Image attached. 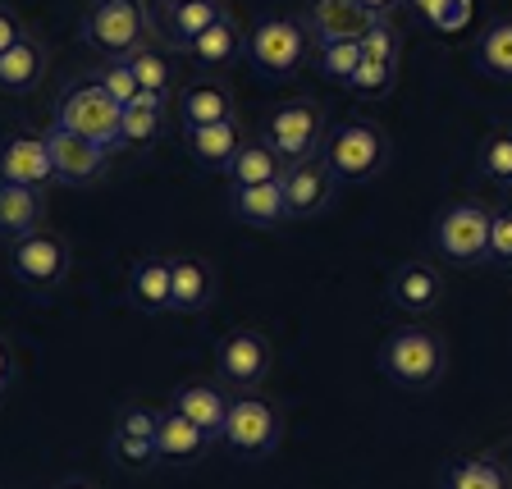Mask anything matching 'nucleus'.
<instances>
[{
  "label": "nucleus",
  "mask_w": 512,
  "mask_h": 489,
  "mask_svg": "<svg viewBox=\"0 0 512 489\" xmlns=\"http://www.w3.org/2000/svg\"><path fill=\"white\" fill-rule=\"evenodd\" d=\"M307 51H311V37L302 28V19H293V14H270V19H261L247 32V55L270 78L298 74V64L307 60Z\"/></svg>",
  "instance_id": "obj_8"
},
{
  "label": "nucleus",
  "mask_w": 512,
  "mask_h": 489,
  "mask_svg": "<svg viewBox=\"0 0 512 489\" xmlns=\"http://www.w3.org/2000/svg\"><path fill=\"white\" fill-rule=\"evenodd\" d=\"M270 362H275V348L252 325H238L215 343V375L224 384H234V389H256L270 375Z\"/></svg>",
  "instance_id": "obj_9"
},
{
  "label": "nucleus",
  "mask_w": 512,
  "mask_h": 489,
  "mask_svg": "<svg viewBox=\"0 0 512 489\" xmlns=\"http://www.w3.org/2000/svg\"><path fill=\"white\" fill-rule=\"evenodd\" d=\"M476 174L494 188H512V128H490L476 147Z\"/></svg>",
  "instance_id": "obj_31"
},
{
  "label": "nucleus",
  "mask_w": 512,
  "mask_h": 489,
  "mask_svg": "<svg viewBox=\"0 0 512 489\" xmlns=\"http://www.w3.org/2000/svg\"><path fill=\"white\" fill-rule=\"evenodd\" d=\"M215 298V270L202 256H174V275H170V311L179 316H197Z\"/></svg>",
  "instance_id": "obj_22"
},
{
  "label": "nucleus",
  "mask_w": 512,
  "mask_h": 489,
  "mask_svg": "<svg viewBox=\"0 0 512 489\" xmlns=\"http://www.w3.org/2000/svg\"><path fill=\"white\" fill-rule=\"evenodd\" d=\"M0 183L46 188L55 183V160L46 147V133H10L0 142Z\"/></svg>",
  "instance_id": "obj_14"
},
{
  "label": "nucleus",
  "mask_w": 512,
  "mask_h": 489,
  "mask_svg": "<svg viewBox=\"0 0 512 489\" xmlns=\"http://www.w3.org/2000/svg\"><path fill=\"white\" fill-rule=\"evenodd\" d=\"M325 138H330V124H325V110L311 96H293V101H279L270 110L266 128H261V142L275 151L279 160H311L325 151Z\"/></svg>",
  "instance_id": "obj_6"
},
{
  "label": "nucleus",
  "mask_w": 512,
  "mask_h": 489,
  "mask_svg": "<svg viewBox=\"0 0 512 489\" xmlns=\"http://www.w3.org/2000/svg\"><path fill=\"white\" fill-rule=\"evenodd\" d=\"M238 106H234V87L224 78H192L188 87H179V119L183 128H197V124H220V119H234Z\"/></svg>",
  "instance_id": "obj_16"
},
{
  "label": "nucleus",
  "mask_w": 512,
  "mask_h": 489,
  "mask_svg": "<svg viewBox=\"0 0 512 489\" xmlns=\"http://www.w3.org/2000/svg\"><path fill=\"white\" fill-rule=\"evenodd\" d=\"M490 261H494V266H512V202L494 211V224H490Z\"/></svg>",
  "instance_id": "obj_38"
},
{
  "label": "nucleus",
  "mask_w": 512,
  "mask_h": 489,
  "mask_svg": "<svg viewBox=\"0 0 512 489\" xmlns=\"http://www.w3.org/2000/svg\"><path fill=\"white\" fill-rule=\"evenodd\" d=\"M128 64H133V74H138V83L142 87H151V92H165V96H174V60L160 46H142L138 55H128Z\"/></svg>",
  "instance_id": "obj_33"
},
{
  "label": "nucleus",
  "mask_w": 512,
  "mask_h": 489,
  "mask_svg": "<svg viewBox=\"0 0 512 489\" xmlns=\"http://www.w3.org/2000/svg\"><path fill=\"white\" fill-rule=\"evenodd\" d=\"M307 28L311 46H334V42H362V32L375 23V14L362 0H307V10L298 14Z\"/></svg>",
  "instance_id": "obj_12"
},
{
  "label": "nucleus",
  "mask_w": 512,
  "mask_h": 489,
  "mask_svg": "<svg viewBox=\"0 0 512 489\" xmlns=\"http://www.w3.org/2000/svg\"><path fill=\"white\" fill-rule=\"evenodd\" d=\"M165 110H170V96L142 87V92L124 106V115H119V151L147 147L160 128H165Z\"/></svg>",
  "instance_id": "obj_24"
},
{
  "label": "nucleus",
  "mask_w": 512,
  "mask_h": 489,
  "mask_svg": "<svg viewBox=\"0 0 512 489\" xmlns=\"http://www.w3.org/2000/svg\"><path fill=\"white\" fill-rule=\"evenodd\" d=\"M247 142L243 124L234 119H220V124H197V128H183V147H188V156L197 160V165H206V170H229V160L238 156V147Z\"/></svg>",
  "instance_id": "obj_18"
},
{
  "label": "nucleus",
  "mask_w": 512,
  "mask_h": 489,
  "mask_svg": "<svg viewBox=\"0 0 512 489\" xmlns=\"http://www.w3.org/2000/svg\"><path fill=\"white\" fill-rule=\"evenodd\" d=\"M119 115H124V106L101 87V78L69 83L55 101V124L110 151H119Z\"/></svg>",
  "instance_id": "obj_5"
},
{
  "label": "nucleus",
  "mask_w": 512,
  "mask_h": 489,
  "mask_svg": "<svg viewBox=\"0 0 512 489\" xmlns=\"http://www.w3.org/2000/svg\"><path fill=\"white\" fill-rule=\"evenodd\" d=\"M490 224L494 206L485 202H453L430 224V252L453 270H471L490 261Z\"/></svg>",
  "instance_id": "obj_2"
},
{
  "label": "nucleus",
  "mask_w": 512,
  "mask_h": 489,
  "mask_svg": "<svg viewBox=\"0 0 512 489\" xmlns=\"http://www.w3.org/2000/svg\"><path fill=\"white\" fill-rule=\"evenodd\" d=\"M206 448H211V435L179 407L156 412V462H197Z\"/></svg>",
  "instance_id": "obj_21"
},
{
  "label": "nucleus",
  "mask_w": 512,
  "mask_h": 489,
  "mask_svg": "<svg viewBox=\"0 0 512 489\" xmlns=\"http://www.w3.org/2000/svg\"><path fill=\"white\" fill-rule=\"evenodd\" d=\"M46 220L42 188H23V183H0V243L10 247L19 238L37 234Z\"/></svg>",
  "instance_id": "obj_20"
},
{
  "label": "nucleus",
  "mask_w": 512,
  "mask_h": 489,
  "mask_svg": "<svg viewBox=\"0 0 512 489\" xmlns=\"http://www.w3.org/2000/svg\"><path fill=\"white\" fill-rule=\"evenodd\" d=\"M398 69H403V64H384V60H371V55H362V64L352 69V78L343 87H348L352 96H366V101H375V96H384L389 87L398 83Z\"/></svg>",
  "instance_id": "obj_34"
},
{
  "label": "nucleus",
  "mask_w": 512,
  "mask_h": 489,
  "mask_svg": "<svg viewBox=\"0 0 512 489\" xmlns=\"http://www.w3.org/2000/svg\"><path fill=\"white\" fill-rule=\"evenodd\" d=\"M380 371L398 384V389H430L444 380L448 371V343L430 325H403L384 339L380 348Z\"/></svg>",
  "instance_id": "obj_1"
},
{
  "label": "nucleus",
  "mask_w": 512,
  "mask_h": 489,
  "mask_svg": "<svg viewBox=\"0 0 512 489\" xmlns=\"http://www.w3.org/2000/svg\"><path fill=\"white\" fill-rule=\"evenodd\" d=\"M229 188H252V183H275L284 174V160L266 147V142H243L238 156L229 160Z\"/></svg>",
  "instance_id": "obj_29"
},
{
  "label": "nucleus",
  "mask_w": 512,
  "mask_h": 489,
  "mask_svg": "<svg viewBox=\"0 0 512 489\" xmlns=\"http://www.w3.org/2000/svg\"><path fill=\"white\" fill-rule=\"evenodd\" d=\"M224 14H229V0H183V5H174V10L156 14V32L160 42L174 46V51H183V46L192 42V37H202L211 23H220Z\"/></svg>",
  "instance_id": "obj_19"
},
{
  "label": "nucleus",
  "mask_w": 512,
  "mask_h": 489,
  "mask_svg": "<svg viewBox=\"0 0 512 489\" xmlns=\"http://www.w3.org/2000/svg\"><path fill=\"white\" fill-rule=\"evenodd\" d=\"M476 64H480V74H490L494 83H512V14L508 19H494L490 28L480 32Z\"/></svg>",
  "instance_id": "obj_30"
},
{
  "label": "nucleus",
  "mask_w": 512,
  "mask_h": 489,
  "mask_svg": "<svg viewBox=\"0 0 512 489\" xmlns=\"http://www.w3.org/2000/svg\"><path fill=\"white\" fill-rule=\"evenodd\" d=\"M101 87L115 96L119 106H128V101L142 92V83H138V74H133V64L128 60H110L106 69H101Z\"/></svg>",
  "instance_id": "obj_37"
},
{
  "label": "nucleus",
  "mask_w": 512,
  "mask_h": 489,
  "mask_svg": "<svg viewBox=\"0 0 512 489\" xmlns=\"http://www.w3.org/2000/svg\"><path fill=\"white\" fill-rule=\"evenodd\" d=\"M279 183H284L288 215H293V220H311V215H320L325 206H330L334 183L339 179L330 174L325 156H311V160H288L284 174H279Z\"/></svg>",
  "instance_id": "obj_13"
},
{
  "label": "nucleus",
  "mask_w": 512,
  "mask_h": 489,
  "mask_svg": "<svg viewBox=\"0 0 512 489\" xmlns=\"http://www.w3.org/2000/svg\"><path fill=\"white\" fill-rule=\"evenodd\" d=\"M384 298H389L394 311H403L407 320L435 316L444 307V270L435 261H403V266H394L389 279H384Z\"/></svg>",
  "instance_id": "obj_11"
},
{
  "label": "nucleus",
  "mask_w": 512,
  "mask_h": 489,
  "mask_svg": "<svg viewBox=\"0 0 512 489\" xmlns=\"http://www.w3.org/2000/svg\"><path fill=\"white\" fill-rule=\"evenodd\" d=\"M362 64V42H334V46H320V74L334 78V83H348L352 69Z\"/></svg>",
  "instance_id": "obj_36"
},
{
  "label": "nucleus",
  "mask_w": 512,
  "mask_h": 489,
  "mask_svg": "<svg viewBox=\"0 0 512 489\" xmlns=\"http://www.w3.org/2000/svg\"><path fill=\"white\" fill-rule=\"evenodd\" d=\"M407 10H416L439 37H458L476 19V0H403Z\"/></svg>",
  "instance_id": "obj_32"
},
{
  "label": "nucleus",
  "mask_w": 512,
  "mask_h": 489,
  "mask_svg": "<svg viewBox=\"0 0 512 489\" xmlns=\"http://www.w3.org/2000/svg\"><path fill=\"white\" fill-rule=\"evenodd\" d=\"M174 407H179L188 421H197V426H202L211 439H220L224 416H229V398H224L220 384H211V380L183 384L179 394H174Z\"/></svg>",
  "instance_id": "obj_27"
},
{
  "label": "nucleus",
  "mask_w": 512,
  "mask_h": 489,
  "mask_svg": "<svg viewBox=\"0 0 512 489\" xmlns=\"http://www.w3.org/2000/svg\"><path fill=\"white\" fill-rule=\"evenodd\" d=\"M508 270H512V266H508Z\"/></svg>",
  "instance_id": "obj_46"
},
{
  "label": "nucleus",
  "mask_w": 512,
  "mask_h": 489,
  "mask_svg": "<svg viewBox=\"0 0 512 489\" xmlns=\"http://www.w3.org/2000/svg\"><path fill=\"white\" fill-rule=\"evenodd\" d=\"M10 384V352H5V343H0V389Z\"/></svg>",
  "instance_id": "obj_44"
},
{
  "label": "nucleus",
  "mask_w": 512,
  "mask_h": 489,
  "mask_svg": "<svg viewBox=\"0 0 512 489\" xmlns=\"http://www.w3.org/2000/svg\"><path fill=\"white\" fill-rule=\"evenodd\" d=\"M170 275H174V261L165 256H142L138 266L128 270V302L147 316H160L170 311Z\"/></svg>",
  "instance_id": "obj_26"
},
{
  "label": "nucleus",
  "mask_w": 512,
  "mask_h": 489,
  "mask_svg": "<svg viewBox=\"0 0 512 489\" xmlns=\"http://www.w3.org/2000/svg\"><path fill=\"white\" fill-rule=\"evenodd\" d=\"M10 270H14V279H23L28 288L51 293V288H60L64 275H69V243H64L60 234H51V229H37V234L10 243Z\"/></svg>",
  "instance_id": "obj_10"
},
{
  "label": "nucleus",
  "mask_w": 512,
  "mask_h": 489,
  "mask_svg": "<svg viewBox=\"0 0 512 489\" xmlns=\"http://www.w3.org/2000/svg\"><path fill=\"white\" fill-rule=\"evenodd\" d=\"M444 489H512V476L499 458L471 453V458H458L444 471Z\"/></svg>",
  "instance_id": "obj_28"
},
{
  "label": "nucleus",
  "mask_w": 512,
  "mask_h": 489,
  "mask_svg": "<svg viewBox=\"0 0 512 489\" xmlns=\"http://www.w3.org/2000/svg\"><path fill=\"white\" fill-rule=\"evenodd\" d=\"M46 147H51V160H55V179H64V183L101 179L110 156H115L110 147H96V142L78 138V133H69V128H60V124L46 128Z\"/></svg>",
  "instance_id": "obj_15"
},
{
  "label": "nucleus",
  "mask_w": 512,
  "mask_h": 489,
  "mask_svg": "<svg viewBox=\"0 0 512 489\" xmlns=\"http://www.w3.org/2000/svg\"><path fill=\"white\" fill-rule=\"evenodd\" d=\"M362 55L371 60H384V64H403V37L389 19H375L371 28L362 32Z\"/></svg>",
  "instance_id": "obj_35"
},
{
  "label": "nucleus",
  "mask_w": 512,
  "mask_h": 489,
  "mask_svg": "<svg viewBox=\"0 0 512 489\" xmlns=\"http://www.w3.org/2000/svg\"><path fill=\"white\" fill-rule=\"evenodd\" d=\"M229 211L247 224V229H284L293 215H288V202H284V183H252V188H229Z\"/></svg>",
  "instance_id": "obj_17"
},
{
  "label": "nucleus",
  "mask_w": 512,
  "mask_h": 489,
  "mask_svg": "<svg viewBox=\"0 0 512 489\" xmlns=\"http://www.w3.org/2000/svg\"><path fill=\"white\" fill-rule=\"evenodd\" d=\"M362 5L375 14V19H394V14L403 10V0H362Z\"/></svg>",
  "instance_id": "obj_42"
},
{
  "label": "nucleus",
  "mask_w": 512,
  "mask_h": 489,
  "mask_svg": "<svg viewBox=\"0 0 512 489\" xmlns=\"http://www.w3.org/2000/svg\"><path fill=\"white\" fill-rule=\"evenodd\" d=\"M174 5H183V0H147V14H151V19H156V14L174 10Z\"/></svg>",
  "instance_id": "obj_43"
},
{
  "label": "nucleus",
  "mask_w": 512,
  "mask_h": 489,
  "mask_svg": "<svg viewBox=\"0 0 512 489\" xmlns=\"http://www.w3.org/2000/svg\"><path fill=\"white\" fill-rule=\"evenodd\" d=\"M83 42L106 60H128L151 42L147 0H92L83 14Z\"/></svg>",
  "instance_id": "obj_4"
},
{
  "label": "nucleus",
  "mask_w": 512,
  "mask_h": 489,
  "mask_svg": "<svg viewBox=\"0 0 512 489\" xmlns=\"http://www.w3.org/2000/svg\"><path fill=\"white\" fill-rule=\"evenodd\" d=\"M23 32H28V28H23V23H19V14H14V10H5V5H0V55L10 51V46L19 42Z\"/></svg>",
  "instance_id": "obj_41"
},
{
  "label": "nucleus",
  "mask_w": 512,
  "mask_h": 489,
  "mask_svg": "<svg viewBox=\"0 0 512 489\" xmlns=\"http://www.w3.org/2000/svg\"><path fill=\"white\" fill-rule=\"evenodd\" d=\"M115 458L128 462V467H147V462H156V444H151V439L115 435Z\"/></svg>",
  "instance_id": "obj_40"
},
{
  "label": "nucleus",
  "mask_w": 512,
  "mask_h": 489,
  "mask_svg": "<svg viewBox=\"0 0 512 489\" xmlns=\"http://www.w3.org/2000/svg\"><path fill=\"white\" fill-rule=\"evenodd\" d=\"M55 489H92V485H83V480H64V485H55Z\"/></svg>",
  "instance_id": "obj_45"
},
{
  "label": "nucleus",
  "mask_w": 512,
  "mask_h": 489,
  "mask_svg": "<svg viewBox=\"0 0 512 489\" xmlns=\"http://www.w3.org/2000/svg\"><path fill=\"white\" fill-rule=\"evenodd\" d=\"M220 439L234 458H270L279 448V439H284V416H279V407L270 398L243 389L238 398H229V416H224Z\"/></svg>",
  "instance_id": "obj_7"
},
{
  "label": "nucleus",
  "mask_w": 512,
  "mask_h": 489,
  "mask_svg": "<svg viewBox=\"0 0 512 489\" xmlns=\"http://www.w3.org/2000/svg\"><path fill=\"white\" fill-rule=\"evenodd\" d=\"M115 435L151 439V444H156V412H151V407H124V416H119V430H115Z\"/></svg>",
  "instance_id": "obj_39"
},
{
  "label": "nucleus",
  "mask_w": 512,
  "mask_h": 489,
  "mask_svg": "<svg viewBox=\"0 0 512 489\" xmlns=\"http://www.w3.org/2000/svg\"><path fill=\"white\" fill-rule=\"evenodd\" d=\"M320 156L339 183H371L375 174H384L389 156H394V142L375 119H343L325 138Z\"/></svg>",
  "instance_id": "obj_3"
},
{
  "label": "nucleus",
  "mask_w": 512,
  "mask_h": 489,
  "mask_svg": "<svg viewBox=\"0 0 512 489\" xmlns=\"http://www.w3.org/2000/svg\"><path fill=\"white\" fill-rule=\"evenodd\" d=\"M238 51H247V32L238 28L234 14H224L220 23H211V28L202 32V37H192L188 46H183V55H188L197 69H224V64H234Z\"/></svg>",
  "instance_id": "obj_23"
},
{
  "label": "nucleus",
  "mask_w": 512,
  "mask_h": 489,
  "mask_svg": "<svg viewBox=\"0 0 512 489\" xmlns=\"http://www.w3.org/2000/svg\"><path fill=\"white\" fill-rule=\"evenodd\" d=\"M42 74H46V46H42V37L23 32L19 42L0 55V92H5V96H23V92H32V87L42 83Z\"/></svg>",
  "instance_id": "obj_25"
}]
</instances>
